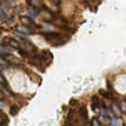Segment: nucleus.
Instances as JSON below:
<instances>
[{
	"label": "nucleus",
	"mask_w": 126,
	"mask_h": 126,
	"mask_svg": "<svg viewBox=\"0 0 126 126\" xmlns=\"http://www.w3.org/2000/svg\"><path fill=\"white\" fill-rule=\"evenodd\" d=\"M111 124H112L113 126H119L120 125V120H119V119H117V118H114V119H112V120H111Z\"/></svg>",
	"instance_id": "12"
},
{
	"label": "nucleus",
	"mask_w": 126,
	"mask_h": 126,
	"mask_svg": "<svg viewBox=\"0 0 126 126\" xmlns=\"http://www.w3.org/2000/svg\"><path fill=\"white\" fill-rule=\"evenodd\" d=\"M6 43H7V44H10L12 46V47H14V48H20V44H19V43H18V41H16V39H12V38H8V39H6L5 40Z\"/></svg>",
	"instance_id": "2"
},
{
	"label": "nucleus",
	"mask_w": 126,
	"mask_h": 126,
	"mask_svg": "<svg viewBox=\"0 0 126 126\" xmlns=\"http://www.w3.org/2000/svg\"><path fill=\"white\" fill-rule=\"evenodd\" d=\"M103 115H109V110L106 107H103Z\"/></svg>",
	"instance_id": "16"
},
{
	"label": "nucleus",
	"mask_w": 126,
	"mask_h": 126,
	"mask_svg": "<svg viewBox=\"0 0 126 126\" xmlns=\"http://www.w3.org/2000/svg\"><path fill=\"white\" fill-rule=\"evenodd\" d=\"M16 113H18V107H16V106H12L11 107V114L16 115Z\"/></svg>",
	"instance_id": "14"
},
{
	"label": "nucleus",
	"mask_w": 126,
	"mask_h": 126,
	"mask_svg": "<svg viewBox=\"0 0 126 126\" xmlns=\"http://www.w3.org/2000/svg\"><path fill=\"white\" fill-rule=\"evenodd\" d=\"M99 106H101V103H100V100L98 99V97L94 95L93 98H92V109L95 111L97 107H99Z\"/></svg>",
	"instance_id": "3"
},
{
	"label": "nucleus",
	"mask_w": 126,
	"mask_h": 126,
	"mask_svg": "<svg viewBox=\"0 0 126 126\" xmlns=\"http://www.w3.org/2000/svg\"><path fill=\"white\" fill-rule=\"evenodd\" d=\"M18 51H19V53H20V54H21L22 57H27V55H28L27 51H26L25 48H22V47H20V48L18 49Z\"/></svg>",
	"instance_id": "9"
},
{
	"label": "nucleus",
	"mask_w": 126,
	"mask_h": 126,
	"mask_svg": "<svg viewBox=\"0 0 126 126\" xmlns=\"http://www.w3.org/2000/svg\"><path fill=\"white\" fill-rule=\"evenodd\" d=\"M4 92H5V90L0 87V100H2V99H4V97H2V95H4Z\"/></svg>",
	"instance_id": "15"
},
{
	"label": "nucleus",
	"mask_w": 126,
	"mask_h": 126,
	"mask_svg": "<svg viewBox=\"0 0 126 126\" xmlns=\"http://www.w3.org/2000/svg\"><path fill=\"white\" fill-rule=\"evenodd\" d=\"M43 35L45 37V39H47V40H53V39L55 38H59L60 37V34L59 33H57V32H45L43 33Z\"/></svg>",
	"instance_id": "1"
},
{
	"label": "nucleus",
	"mask_w": 126,
	"mask_h": 126,
	"mask_svg": "<svg viewBox=\"0 0 126 126\" xmlns=\"http://www.w3.org/2000/svg\"><path fill=\"white\" fill-rule=\"evenodd\" d=\"M112 111H113V113H114V114H119L121 110L119 109V107H118V106H115V105H113V106H112Z\"/></svg>",
	"instance_id": "11"
},
{
	"label": "nucleus",
	"mask_w": 126,
	"mask_h": 126,
	"mask_svg": "<svg viewBox=\"0 0 126 126\" xmlns=\"http://www.w3.org/2000/svg\"><path fill=\"white\" fill-rule=\"evenodd\" d=\"M91 126H101V124H100V121L97 118H94L93 120H92V123H91Z\"/></svg>",
	"instance_id": "13"
},
{
	"label": "nucleus",
	"mask_w": 126,
	"mask_h": 126,
	"mask_svg": "<svg viewBox=\"0 0 126 126\" xmlns=\"http://www.w3.org/2000/svg\"><path fill=\"white\" fill-rule=\"evenodd\" d=\"M121 110H123V111L126 110V103H125V101H123V103H121Z\"/></svg>",
	"instance_id": "17"
},
{
	"label": "nucleus",
	"mask_w": 126,
	"mask_h": 126,
	"mask_svg": "<svg viewBox=\"0 0 126 126\" xmlns=\"http://www.w3.org/2000/svg\"><path fill=\"white\" fill-rule=\"evenodd\" d=\"M99 94H100V95H103V97H105V98H112V94H111L110 92L104 91V90H100V91H99Z\"/></svg>",
	"instance_id": "6"
},
{
	"label": "nucleus",
	"mask_w": 126,
	"mask_h": 126,
	"mask_svg": "<svg viewBox=\"0 0 126 126\" xmlns=\"http://www.w3.org/2000/svg\"><path fill=\"white\" fill-rule=\"evenodd\" d=\"M87 126H88V125H87Z\"/></svg>",
	"instance_id": "18"
},
{
	"label": "nucleus",
	"mask_w": 126,
	"mask_h": 126,
	"mask_svg": "<svg viewBox=\"0 0 126 126\" xmlns=\"http://www.w3.org/2000/svg\"><path fill=\"white\" fill-rule=\"evenodd\" d=\"M21 21L26 25V26H33V22H32V19L28 18V16H22L21 18Z\"/></svg>",
	"instance_id": "4"
},
{
	"label": "nucleus",
	"mask_w": 126,
	"mask_h": 126,
	"mask_svg": "<svg viewBox=\"0 0 126 126\" xmlns=\"http://www.w3.org/2000/svg\"><path fill=\"white\" fill-rule=\"evenodd\" d=\"M16 30H18V31H20V32H22L24 34H27V33L30 32L27 26H18V27H16Z\"/></svg>",
	"instance_id": "7"
},
{
	"label": "nucleus",
	"mask_w": 126,
	"mask_h": 126,
	"mask_svg": "<svg viewBox=\"0 0 126 126\" xmlns=\"http://www.w3.org/2000/svg\"><path fill=\"white\" fill-rule=\"evenodd\" d=\"M99 120L101 121V123H103V124H110V123H111L110 118H109V117H107V115H101V117H100V119H99Z\"/></svg>",
	"instance_id": "5"
},
{
	"label": "nucleus",
	"mask_w": 126,
	"mask_h": 126,
	"mask_svg": "<svg viewBox=\"0 0 126 126\" xmlns=\"http://www.w3.org/2000/svg\"><path fill=\"white\" fill-rule=\"evenodd\" d=\"M6 121H7V118H6L4 114H1V113H0V126L6 125Z\"/></svg>",
	"instance_id": "8"
},
{
	"label": "nucleus",
	"mask_w": 126,
	"mask_h": 126,
	"mask_svg": "<svg viewBox=\"0 0 126 126\" xmlns=\"http://www.w3.org/2000/svg\"><path fill=\"white\" fill-rule=\"evenodd\" d=\"M81 117L85 120L87 119V111H86V107H82L81 109Z\"/></svg>",
	"instance_id": "10"
}]
</instances>
